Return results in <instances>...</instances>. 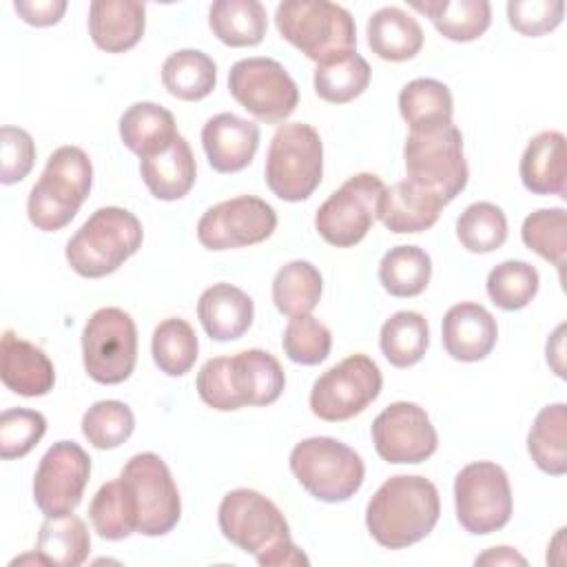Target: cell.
<instances>
[{
    "mask_svg": "<svg viewBox=\"0 0 567 567\" xmlns=\"http://www.w3.org/2000/svg\"><path fill=\"white\" fill-rule=\"evenodd\" d=\"M441 516L439 489L416 474L390 476L368 501L365 527L385 549H405L423 540Z\"/></svg>",
    "mask_w": 567,
    "mask_h": 567,
    "instance_id": "6da1fadb",
    "label": "cell"
},
{
    "mask_svg": "<svg viewBox=\"0 0 567 567\" xmlns=\"http://www.w3.org/2000/svg\"><path fill=\"white\" fill-rule=\"evenodd\" d=\"M142 221L131 210L102 206L66 241L64 257L75 275L100 279L133 257L142 248Z\"/></svg>",
    "mask_w": 567,
    "mask_h": 567,
    "instance_id": "7a4b0ae2",
    "label": "cell"
},
{
    "mask_svg": "<svg viewBox=\"0 0 567 567\" xmlns=\"http://www.w3.org/2000/svg\"><path fill=\"white\" fill-rule=\"evenodd\" d=\"M93 186V164L80 146L55 148L27 199L29 221L44 233L62 230L78 215Z\"/></svg>",
    "mask_w": 567,
    "mask_h": 567,
    "instance_id": "3957f363",
    "label": "cell"
},
{
    "mask_svg": "<svg viewBox=\"0 0 567 567\" xmlns=\"http://www.w3.org/2000/svg\"><path fill=\"white\" fill-rule=\"evenodd\" d=\"M275 24L286 42L317 64L357 51L354 18L328 0H284L275 9Z\"/></svg>",
    "mask_w": 567,
    "mask_h": 567,
    "instance_id": "277c9868",
    "label": "cell"
},
{
    "mask_svg": "<svg viewBox=\"0 0 567 567\" xmlns=\"http://www.w3.org/2000/svg\"><path fill=\"white\" fill-rule=\"evenodd\" d=\"M403 159L408 179L447 204L467 186L470 168L463 155V135L454 122L410 128Z\"/></svg>",
    "mask_w": 567,
    "mask_h": 567,
    "instance_id": "5b68a950",
    "label": "cell"
},
{
    "mask_svg": "<svg viewBox=\"0 0 567 567\" xmlns=\"http://www.w3.org/2000/svg\"><path fill=\"white\" fill-rule=\"evenodd\" d=\"M288 465L299 485L323 503H343L352 498L365 478L361 456L332 436H310L299 441L290 452Z\"/></svg>",
    "mask_w": 567,
    "mask_h": 567,
    "instance_id": "8992f818",
    "label": "cell"
},
{
    "mask_svg": "<svg viewBox=\"0 0 567 567\" xmlns=\"http://www.w3.org/2000/svg\"><path fill=\"white\" fill-rule=\"evenodd\" d=\"M266 184L284 202L308 199L323 177V144L315 126L281 124L268 146Z\"/></svg>",
    "mask_w": 567,
    "mask_h": 567,
    "instance_id": "52a82bcc",
    "label": "cell"
},
{
    "mask_svg": "<svg viewBox=\"0 0 567 567\" xmlns=\"http://www.w3.org/2000/svg\"><path fill=\"white\" fill-rule=\"evenodd\" d=\"M217 523L224 538L252 554L261 567L277 549L292 543L281 509L257 489L239 487L228 492L219 503Z\"/></svg>",
    "mask_w": 567,
    "mask_h": 567,
    "instance_id": "ba28073f",
    "label": "cell"
},
{
    "mask_svg": "<svg viewBox=\"0 0 567 567\" xmlns=\"http://www.w3.org/2000/svg\"><path fill=\"white\" fill-rule=\"evenodd\" d=\"M82 361L86 374L102 385L124 383L137 361V328L122 308H100L82 330Z\"/></svg>",
    "mask_w": 567,
    "mask_h": 567,
    "instance_id": "9c48e42d",
    "label": "cell"
},
{
    "mask_svg": "<svg viewBox=\"0 0 567 567\" xmlns=\"http://www.w3.org/2000/svg\"><path fill=\"white\" fill-rule=\"evenodd\" d=\"M454 507L461 527L474 536L503 529L514 509L505 470L492 461L465 465L454 478Z\"/></svg>",
    "mask_w": 567,
    "mask_h": 567,
    "instance_id": "30bf717a",
    "label": "cell"
},
{
    "mask_svg": "<svg viewBox=\"0 0 567 567\" xmlns=\"http://www.w3.org/2000/svg\"><path fill=\"white\" fill-rule=\"evenodd\" d=\"M385 184L374 173H357L341 184L315 215L319 237L337 248L359 244L379 219V202Z\"/></svg>",
    "mask_w": 567,
    "mask_h": 567,
    "instance_id": "8fae6325",
    "label": "cell"
},
{
    "mask_svg": "<svg viewBox=\"0 0 567 567\" xmlns=\"http://www.w3.org/2000/svg\"><path fill=\"white\" fill-rule=\"evenodd\" d=\"M124 481L137 514V534L164 536L182 516V501L168 465L155 452H142L126 461Z\"/></svg>",
    "mask_w": 567,
    "mask_h": 567,
    "instance_id": "7c38bea8",
    "label": "cell"
},
{
    "mask_svg": "<svg viewBox=\"0 0 567 567\" xmlns=\"http://www.w3.org/2000/svg\"><path fill=\"white\" fill-rule=\"evenodd\" d=\"M383 377L368 354H350L326 370L310 390V410L328 423L361 414L379 394Z\"/></svg>",
    "mask_w": 567,
    "mask_h": 567,
    "instance_id": "4fadbf2b",
    "label": "cell"
},
{
    "mask_svg": "<svg viewBox=\"0 0 567 567\" xmlns=\"http://www.w3.org/2000/svg\"><path fill=\"white\" fill-rule=\"evenodd\" d=\"M230 95L259 122L279 124L299 104V89L290 73L272 58H244L228 71Z\"/></svg>",
    "mask_w": 567,
    "mask_h": 567,
    "instance_id": "5bb4252c",
    "label": "cell"
},
{
    "mask_svg": "<svg viewBox=\"0 0 567 567\" xmlns=\"http://www.w3.org/2000/svg\"><path fill=\"white\" fill-rule=\"evenodd\" d=\"M277 228V213L255 195H239L210 206L197 221V239L208 250H230L266 241Z\"/></svg>",
    "mask_w": 567,
    "mask_h": 567,
    "instance_id": "9a60e30c",
    "label": "cell"
},
{
    "mask_svg": "<svg viewBox=\"0 0 567 567\" xmlns=\"http://www.w3.org/2000/svg\"><path fill=\"white\" fill-rule=\"evenodd\" d=\"M91 476V456L73 441L53 443L33 476V501L44 516L71 514Z\"/></svg>",
    "mask_w": 567,
    "mask_h": 567,
    "instance_id": "2e32d148",
    "label": "cell"
},
{
    "mask_svg": "<svg viewBox=\"0 0 567 567\" xmlns=\"http://www.w3.org/2000/svg\"><path fill=\"white\" fill-rule=\"evenodd\" d=\"M372 443L383 461L394 465H416L436 452L439 436L421 405L396 401L372 421Z\"/></svg>",
    "mask_w": 567,
    "mask_h": 567,
    "instance_id": "e0dca14e",
    "label": "cell"
},
{
    "mask_svg": "<svg viewBox=\"0 0 567 567\" xmlns=\"http://www.w3.org/2000/svg\"><path fill=\"white\" fill-rule=\"evenodd\" d=\"M202 146L213 171L239 173L259 148V126L235 113H217L202 128Z\"/></svg>",
    "mask_w": 567,
    "mask_h": 567,
    "instance_id": "ac0fdd59",
    "label": "cell"
},
{
    "mask_svg": "<svg viewBox=\"0 0 567 567\" xmlns=\"http://www.w3.org/2000/svg\"><path fill=\"white\" fill-rule=\"evenodd\" d=\"M441 339L445 352L463 363L485 359L498 339V326L492 312L474 301H461L452 306L441 326Z\"/></svg>",
    "mask_w": 567,
    "mask_h": 567,
    "instance_id": "d6986e66",
    "label": "cell"
},
{
    "mask_svg": "<svg viewBox=\"0 0 567 567\" xmlns=\"http://www.w3.org/2000/svg\"><path fill=\"white\" fill-rule=\"evenodd\" d=\"M0 379L20 396H44L53 390L55 368L42 348L4 330L0 341Z\"/></svg>",
    "mask_w": 567,
    "mask_h": 567,
    "instance_id": "ffe728a7",
    "label": "cell"
},
{
    "mask_svg": "<svg viewBox=\"0 0 567 567\" xmlns=\"http://www.w3.org/2000/svg\"><path fill=\"white\" fill-rule=\"evenodd\" d=\"M146 29V7L137 0H95L89 7V35L106 53L133 49Z\"/></svg>",
    "mask_w": 567,
    "mask_h": 567,
    "instance_id": "44dd1931",
    "label": "cell"
},
{
    "mask_svg": "<svg viewBox=\"0 0 567 567\" xmlns=\"http://www.w3.org/2000/svg\"><path fill=\"white\" fill-rule=\"evenodd\" d=\"M447 202L432 190L421 188L408 177L383 190L379 219L390 233H421L436 224Z\"/></svg>",
    "mask_w": 567,
    "mask_h": 567,
    "instance_id": "7402d4cb",
    "label": "cell"
},
{
    "mask_svg": "<svg viewBox=\"0 0 567 567\" xmlns=\"http://www.w3.org/2000/svg\"><path fill=\"white\" fill-rule=\"evenodd\" d=\"M197 317L210 339L233 341L252 326L255 303L241 288L219 281L199 295Z\"/></svg>",
    "mask_w": 567,
    "mask_h": 567,
    "instance_id": "603a6c76",
    "label": "cell"
},
{
    "mask_svg": "<svg viewBox=\"0 0 567 567\" xmlns=\"http://www.w3.org/2000/svg\"><path fill=\"white\" fill-rule=\"evenodd\" d=\"M140 175L155 199L175 202L188 195L197 177V164L188 142L177 135L166 151L140 159Z\"/></svg>",
    "mask_w": 567,
    "mask_h": 567,
    "instance_id": "cb8c5ba5",
    "label": "cell"
},
{
    "mask_svg": "<svg viewBox=\"0 0 567 567\" xmlns=\"http://www.w3.org/2000/svg\"><path fill=\"white\" fill-rule=\"evenodd\" d=\"M199 399L219 412H233L244 405H252V390L248 368L241 352L235 357H213L197 372Z\"/></svg>",
    "mask_w": 567,
    "mask_h": 567,
    "instance_id": "d4e9b609",
    "label": "cell"
},
{
    "mask_svg": "<svg viewBox=\"0 0 567 567\" xmlns=\"http://www.w3.org/2000/svg\"><path fill=\"white\" fill-rule=\"evenodd\" d=\"M565 162V135L560 131H540L529 140L520 157L523 186L534 195L567 197Z\"/></svg>",
    "mask_w": 567,
    "mask_h": 567,
    "instance_id": "484cf974",
    "label": "cell"
},
{
    "mask_svg": "<svg viewBox=\"0 0 567 567\" xmlns=\"http://www.w3.org/2000/svg\"><path fill=\"white\" fill-rule=\"evenodd\" d=\"M177 135L173 113L155 102H135L120 117V140L140 159L166 151Z\"/></svg>",
    "mask_w": 567,
    "mask_h": 567,
    "instance_id": "4316f807",
    "label": "cell"
},
{
    "mask_svg": "<svg viewBox=\"0 0 567 567\" xmlns=\"http://www.w3.org/2000/svg\"><path fill=\"white\" fill-rule=\"evenodd\" d=\"M368 47L388 62L412 60L423 47V29L414 16L399 7H383L368 18Z\"/></svg>",
    "mask_w": 567,
    "mask_h": 567,
    "instance_id": "83f0119b",
    "label": "cell"
},
{
    "mask_svg": "<svg viewBox=\"0 0 567 567\" xmlns=\"http://www.w3.org/2000/svg\"><path fill=\"white\" fill-rule=\"evenodd\" d=\"M208 27L226 47H257L268 29L266 7L259 0H217L208 9Z\"/></svg>",
    "mask_w": 567,
    "mask_h": 567,
    "instance_id": "f1b7e54d",
    "label": "cell"
},
{
    "mask_svg": "<svg viewBox=\"0 0 567 567\" xmlns=\"http://www.w3.org/2000/svg\"><path fill=\"white\" fill-rule=\"evenodd\" d=\"M410 7L425 13L434 29L452 42L478 40L492 24L487 0H425Z\"/></svg>",
    "mask_w": 567,
    "mask_h": 567,
    "instance_id": "f546056e",
    "label": "cell"
},
{
    "mask_svg": "<svg viewBox=\"0 0 567 567\" xmlns=\"http://www.w3.org/2000/svg\"><path fill=\"white\" fill-rule=\"evenodd\" d=\"M162 84L177 100L199 102L217 84V64L204 51L179 49L164 60Z\"/></svg>",
    "mask_w": 567,
    "mask_h": 567,
    "instance_id": "4dcf8cb0",
    "label": "cell"
},
{
    "mask_svg": "<svg viewBox=\"0 0 567 567\" xmlns=\"http://www.w3.org/2000/svg\"><path fill=\"white\" fill-rule=\"evenodd\" d=\"M567 405H545L527 434V452L538 470L551 476L567 472Z\"/></svg>",
    "mask_w": 567,
    "mask_h": 567,
    "instance_id": "1f68e13d",
    "label": "cell"
},
{
    "mask_svg": "<svg viewBox=\"0 0 567 567\" xmlns=\"http://www.w3.org/2000/svg\"><path fill=\"white\" fill-rule=\"evenodd\" d=\"M323 292V277L306 259L281 266L272 279V303L286 317L310 315Z\"/></svg>",
    "mask_w": 567,
    "mask_h": 567,
    "instance_id": "d6a6232c",
    "label": "cell"
},
{
    "mask_svg": "<svg viewBox=\"0 0 567 567\" xmlns=\"http://www.w3.org/2000/svg\"><path fill=\"white\" fill-rule=\"evenodd\" d=\"M35 549L49 565L78 567L89 558L91 536L84 520L73 512L64 516H47L40 525Z\"/></svg>",
    "mask_w": 567,
    "mask_h": 567,
    "instance_id": "836d02e7",
    "label": "cell"
},
{
    "mask_svg": "<svg viewBox=\"0 0 567 567\" xmlns=\"http://www.w3.org/2000/svg\"><path fill=\"white\" fill-rule=\"evenodd\" d=\"M430 346V328L423 315L414 310H399L379 332V348L394 368H410L425 357Z\"/></svg>",
    "mask_w": 567,
    "mask_h": 567,
    "instance_id": "e575fe53",
    "label": "cell"
},
{
    "mask_svg": "<svg viewBox=\"0 0 567 567\" xmlns=\"http://www.w3.org/2000/svg\"><path fill=\"white\" fill-rule=\"evenodd\" d=\"M432 277V259L419 246H394L379 264V281L392 297L421 295Z\"/></svg>",
    "mask_w": 567,
    "mask_h": 567,
    "instance_id": "d590c367",
    "label": "cell"
},
{
    "mask_svg": "<svg viewBox=\"0 0 567 567\" xmlns=\"http://www.w3.org/2000/svg\"><path fill=\"white\" fill-rule=\"evenodd\" d=\"M399 111L410 128L452 122L454 100L450 89L434 78H416L399 93Z\"/></svg>",
    "mask_w": 567,
    "mask_h": 567,
    "instance_id": "8d00e7d4",
    "label": "cell"
},
{
    "mask_svg": "<svg viewBox=\"0 0 567 567\" xmlns=\"http://www.w3.org/2000/svg\"><path fill=\"white\" fill-rule=\"evenodd\" d=\"M370 64L357 51L317 64L315 93L330 104H346L359 97L370 84Z\"/></svg>",
    "mask_w": 567,
    "mask_h": 567,
    "instance_id": "74e56055",
    "label": "cell"
},
{
    "mask_svg": "<svg viewBox=\"0 0 567 567\" xmlns=\"http://www.w3.org/2000/svg\"><path fill=\"white\" fill-rule=\"evenodd\" d=\"M89 518L93 529L106 540H124L137 532L135 505L122 478L109 481L95 492L89 505Z\"/></svg>",
    "mask_w": 567,
    "mask_h": 567,
    "instance_id": "f35d334b",
    "label": "cell"
},
{
    "mask_svg": "<svg viewBox=\"0 0 567 567\" xmlns=\"http://www.w3.org/2000/svg\"><path fill=\"white\" fill-rule=\"evenodd\" d=\"M199 343L193 326L179 317H168L157 323L151 339L155 365L168 377H184L197 361Z\"/></svg>",
    "mask_w": 567,
    "mask_h": 567,
    "instance_id": "ab89813d",
    "label": "cell"
},
{
    "mask_svg": "<svg viewBox=\"0 0 567 567\" xmlns=\"http://www.w3.org/2000/svg\"><path fill=\"white\" fill-rule=\"evenodd\" d=\"M456 237L470 252H494L507 239V217L492 202L470 204L456 219Z\"/></svg>",
    "mask_w": 567,
    "mask_h": 567,
    "instance_id": "60d3db41",
    "label": "cell"
},
{
    "mask_svg": "<svg viewBox=\"0 0 567 567\" xmlns=\"http://www.w3.org/2000/svg\"><path fill=\"white\" fill-rule=\"evenodd\" d=\"M538 286H540L538 270L532 264L520 259H507L494 266L485 284L492 303L507 312L525 308L536 297Z\"/></svg>",
    "mask_w": 567,
    "mask_h": 567,
    "instance_id": "b9f144b4",
    "label": "cell"
},
{
    "mask_svg": "<svg viewBox=\"0 0 567 567\" xmlns=\"http://www.w3.org/2000/svg\"><path fill=\"white\" fill-rule=\"evenodd\" d=\"M523 244L554 264L563 277L567 250V213L565 208H538L525 217L520 228Z\"/></svg>",
    "mask_w": 567,
    "mask_h": 567,
    "instance_id": "7bdbcfd3",
    "label": "cell"
},
{
    "mask_svg": "<svg viewBox=\"0 0 567 567\" xmlns=\"http://www.w3.org/2000/svg\"><path fill=\"white\" fill-rule=\"evenodd\" d=\"M135 416L122 401L106 399L93 403L82 416V434L97 450H115L131 439Z\"/></svg>",
    "mask_w": 567,
    "mask_h": 567,
    "instance_id": "ee69618b",
    "label": "cell"
},
{
    "mask_svg": "<svg viewBox=\"0 0 567 567\" xmlns=\"http://www.w3.org/2000/svg\"><path fill=\"white\" fill-rule=\"evenodd\" d=\"M281 346L290 361L301 365H317L330 354L332 334L312 315H301L288 321L281 337Z\"/></svg>",
    "mask_w": 567,
    "mask_h": 567,
    "instance_id": "f6af8a7d",
    "label": "cell"
},
{
    "mask_svg": "<svg viewBox=\"0 0 567 567\" xmlns=\"http://www.w3.org/2000/svg\"><path fill=\"white\" fill-rule=\"evenodd\" d=\"M47 419L38 410L11 408L0 414V456L2 461L27 456L44 436Z\"/></svg>",
    "mask_w": 567,
    "mask_h": 567,
    "instance_id": "bcb514c9",
    "label": "cell"
},
{
    "mask_svg": "<svg viewBox=\"0 0 567 567\" xmlns=\"http://www.w3.org/2000/svg\"><path fill=\"white\" fill-rule=\"evenodd\" d=\"M565 16L563 0H509L507 22L514 31L527 38H540L554 31Z\"/></svg>",
    "mask_w": 567,
    "mask_h": 567,
    "instance_id": "7dc6e473",
    "label": "cell"
},
{
    "mask_svg": "<svg viewBox=\"0 0 567 567\" xmlns=\"http://www.w3.org/2000/svg\"><path fill=\"white\" fill-rule=\"evenodd\" d=\"M0 182L11 186L22 182L35 162V144L33 137L18 126H2L0 128Z\"/></svg>",
    "mask_w": 567,
    "mask_h": 567,
    "instance_id": "c3c4849f",
    "label": "cell"
},
{
    "mask_svg": "<svg viewBox=\"0 0 567 567\" xmlns=\"http://www.w3.org/2000/svg\"><path fill=\"white\" fill-rule=\"evenodd\" d=\"M16 13L22 22L31 27H51L58 24L66 11L64 0H16Z\"/></svg>",
    "mask_w": 567,
    "mask_h": 567,
    "instance_id": "681fc988",
    "label": "cell"
},
{
    "mask_svg": "<svg viewBox=\"0 0 567 567\" xmlns=\"http://www.w3.org/2000/svg\"><path fill=\"white\" fill-rule=\"evenodd\" d=\"M565 323H560L556 330H554V334L549 337V341H547V348H545V352H547V363L551 365V370L560 377V379H565Z\"/></svg>",
    "mask_w": 567,
    "mask_h": 567,
    "instance_id": "f907efd6",
    "label": "cell"
},
{
    "mask_svg": "<svg viewBox=\"0 0 567 567\" xmlns=\"http://www.w3.org/2000/svg\"><path fill=\"white\" fill-rule=\"evenodd\" d=\"M474 565H527V560L518 551H514V547L501 545L476 556Z\"/></svg>",
    "mask_w": 567,
    "mask_h": 567,
    "instance_id": "816d5d0a",
    "label": "cell"
}]
</instances>
